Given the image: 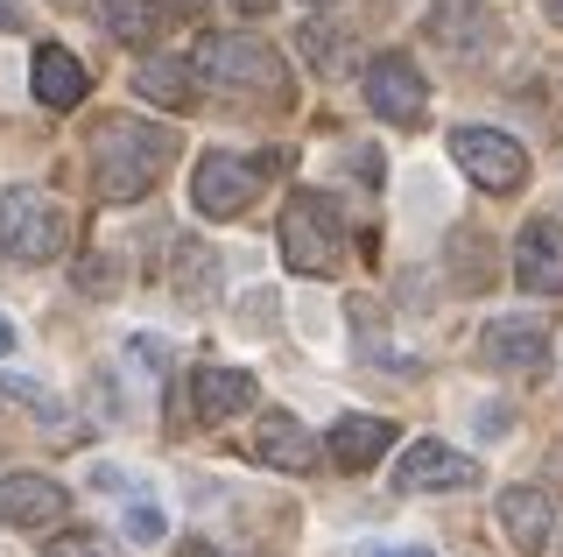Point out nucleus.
Masks as SVG:
<instances>
[{
  "label": "nucleus",
  "mask_w": 563,
  "mask_h": 557,
  "mask_svg": "<svg viewBox=\"0 0 563 557\" xmlns=\"http://www.w3.org/2000/svg\"><path fill=\"white\" fill-rule=\"evenodd\" d=\"M296 50H303L310 72H324V78H345L352 72V36H345V29H331V22H303Z\"/></svg>",
  "instance_id": "aec40b11"
},
{
  "label": "nucleus",
  "mask_w": 563,
  "mask_h": 557,
  "mask_svg": "<svg viewBox=\"0 0 563 557\" xmlns=\"http://www.w3.org/2000/svg\"><path fill=\"white\" fill-rule=\"evenodd\" d=\"M542 8H550V22H556V29H563V0H542Z\"/></svg>",
  "instance_id": "c85d7f7f"
},
{
  "label": "nucleus",
  "mask_w": 563,
  "mask_h": 557,
  "mask_svg": "<svg viewBox=\"0 0 563 557\" xmlns=\"http://www.w3.org/2000/svg\"><path fill=\"white\" fill-rule=\"evenodd\" d=\"M254 459L275 466V473H310V466H317V438L296 424L289 409H261V424H254Z\"/></svg>",
  "instance_id": "f8f14e48"
},
{
  "label": "nucleus",
  "mask_w": 563,
  "mask_h": 557,
  "mask_svg": "<svg viewBox=\"0 0 563 557\" xmlns=\"http://www.w3.org/2000/svg\"><path fill=\"white\" fill-rule=\"evenodd\" d=\"M134 92L155 99V107H169V113H184L190 99H198V72H190L184 57H148V64H134Z\"/></svg>",
  "instance_id": "f3484780"
},
{
  "label": "nucleus",
  "mask_w": 563,
  "mask_h": 557,
  "mask_svg": "<svg viewBox=\"0 0 563 557\" xmlns=\"http://www.w3.org/2000/svg\"><path fill=\"white\" fill-rule=\"evenodd\" d=\"M184 557H240V550H219V544H184Z\"/></svg>",
  "instance_id": "bb28decb"
},
{
  "label": "nucleus",
  "mask_w": 563,
  "mask_h": 557,
  "mask_svg": "<svg viewBox=\"0 0 563 557\" xmlns=\"http://www.w3.org/2000/svg\"><path fill=\"white\" fill-rule=\"evenodd\" d=\"M451 163L479 190H493V198H507V190L528 184V149L515 134H500V128H457L451 134Z\"/></svg>",
  "instance_id": "423d86ee"
},
{
  "label": "nucleus",
  "mask_w": 563,
  "mask_h": 557,
  "mask_svg": "<svg viewBox=\"0 0 563 557\" xmlns=\"http://www.w3.org/2000/svg\"><path fill=\"white\" fill-rule=\"evenodd\" d=\"M254 374L246 368H198L190 374V416L198 424H225V416H240V409H254Z\"/></svg>",
  "instance_id": "ddd939ff"
},
{
  "label": "nucleus",
  "mask_w": 563,
  "mask_h": 557,
  "mask_svg": "<svg viewBox=\"0 0 563 557\" xmlns=\"http://www.w3.org/2000/svg\"><path fill=\"white\" fill-rule=\"evenodd\" d=\"M85 92H92V72H85L64 43H43V50H35V99H43L49 113L85 107Z\"/></svg>",
  "instance_id": "2eb2a0df"
},
{
  "label": "nucleus",
  "mask_w": 563,
  "mask_h": 557,
  "mask_svg": "<svg viewBox=\"0 0 563 557\" xmlns=\"http://www.w3.org/2000/svg\"><path fill=\"white\" fill-rule=\"evenodd\" d=\"M198 78L211 92H233V99H289V64L282 50H268L261 36H240V29H219V36L198 43Z\"/></svg>",
  "instance_id": "f03ea898"
},
{
  "label": "nucleus",
  "mask_w": 563,
  "mask_h": 557,
  "mask_svg": "<svg viewBox=\"0 0 563 557\" xmlns=\"http://www.w3.org/2000/svg\"><path fill=\"white\" fill-rule=\"evenodd\" d=\"M14 346H22V332H14V325H8V318H0V360H8V353H14Z\"/></svg>",
  "instance_id": "a878e982"
},
{
  "label": "nucleus",
  "mask_w": 563,
  "mask_h": 557,
  "mask_svg": "<svg viewBox=\"0 0 563 557\" xmlns=\"http://www.w3.org/2000/svg\"><path fill=\"white\" fill-rule=\"evenodd\" d=\"M92 177H99V190L113 205H128V198H148L155 190V177L176 163V134L169 128H155V120H99L92 128Z\"/></svg>",
  "instance_id": "f257e3e1"
},
{
  "label": "nucleus",
  "mask_w": 563,
  "mask_h": 557,
  "mask_svg": "<svg viewBox=\"0 0 563 557\" xmlns=\"http://www.w3.org/2000/svg\"><path fill=\"white\" fill-rule=\"evenodd\" d=\"M366 107L380 120H395V128H416L422 107H430V85L409 57H374L366 64Z\"/></svg>",
  "instance_id": "6e6552de"
},
{
  "label": "nucleus",
  "mask_w": 563,
  "mask_h": 557,
  "mask_svg": "<svg viewBox=\"0 0 563 557\" xmlns=\"http://www.w3.org/2000/svg\"><path fill=\"white\" fill-rule=\"evenodd\" d=\"M29 22V0H0V29H22Z\"/></svg>",
  "instance_id": "b1692460"
},
{
  "label": "nucleus",
  "mask_w": 563,
  "mask_h": 557,
  "mask_svg": "<svg viewBox=\"0 0 563 557\" xmlns=\"http://www.w3.org/2000/svg\"><path fill=\"white\" fill-rule=\"evenodd\" d=\"M324 451H331V466H345V473H366L374 459L395 451V424H387V416H339Z\"/></svg>",
  "instance_id": "4468645a"
},
{
  "label": "nucleus",
  "mask_w": 563,
  "mask_h": 557,
  "mask_svg": "<svg viewBox=\"0 0 563 557\" xmlns=\"http://www.w3.org/2000/svg\"><path fill=\"white\" fill-rule=\"evenodd\" d=\"M275 155H240V149H205L198 170H190V205H198L205 219H240L246 205L261 198V184H268Z\"/></svg>",
  "instance_id": "39448f33"
},
{
  "label": "nucleus",
  "mask_w": 563,
  "mask_h": 557,
  "mask_svg": "<svg viewBox=\"0 0 563 557\" xmlns=\"http://www.w3.org/2000/svg\"><path fill=\"white\" fill-rule=\"evenodd\" d=\"M282 261L296 275H339L345 269V212L324 190H296L282 212Z\"/></svg>",
  "instance_id": "7ed1b4c3"
},
{
  "label": "nucleus",
  "mask_w": 563,
  "mask_h": 557,
  "mask_svg": "<svg viewBox=\"0 0 563 557\" xmlns=\"http://www.w3.org/2000/svg\"><path fill=\"white\" fill-rule=\"evenodd\" d=\"M120 529H128V544H163L169 522H163V509H155V501H134V509L120 515Z\"/></svg>",
  "instance_id": "4be33fe9"
},
{
  "label": "nucleus",
  "mask_w": 563,
  "mask_h": 557,
  "mask_svg": "<svg viewBox=\"0 0 563 557\" xmlns=\"http://www.w3.org/2000/svg\"><path fill=\"white\" fill-rule=\"evenodd\" d=\"M479 353H486V368L536 381L542 368H550V332H542L536 318H493L486 339H479Z\"/></svg>",
  "instance_id": "1a4fd4ad"
},
{
  "label": "nucleus",
  "mask_w": 563,
  "mask_h": 557,
  "mask_svg": "<svg viewBox=\"0 0 563 557\" xmlns=\"http://www.w3.org/2000/svg\"><path fill=\"white\" fill-rule=\"evenodd\" d=\"M500 529H507V544L536 557L542 544H550V529H556V515H550V494H536V487H507L500 494Z\"/></svg>",
  "instance_id": "dca6fc26"
},
{
  "label": "nucleus",
  "mask_w": 563,
  "mask_h": 557,
  "mask_svg": "<svg viewBox=\"0 0 563 557\" xmlns=\"http://www.w3.org/2000/svg\"><path fill=\"white\" fill-rule=\"evenodd\" d=\"M430 36L451 43V50H472V57H486L500 29H493L486 8H457V0H444V8H430Z\"/></svg>",
  "instance_id": "6ab92c4d"
},
{
  "label": "nucleus",
  "mask_w": 563,
  "mask_h": 557,
  "mask_svg": "<svg viewBox=\"0 0 563 557\" xmlns=\"http://www.w3.org/2000/svg\"><path fill=\"white\" fill-rule=\"evenodd\" d=\"M176 283H190V290H176V297L205 304V297H211V283H219V261H211L205 248H184V254H176Z\"/></svg>",
  "instance_id": "412c9836"
},
{
  "label": "nucleus",
  "mask_w": 563,
  "mask_h": 557,
  "mask_svg": "<svg viewBox=\"0 0 563 557\" xmlns=\"http://www.w3.org/2000/svg\"><path fill=\"white\" fill-rule=\"evenodd\" d=\"M317 8H324V0H317Z\"/></svg>",
  "instance_id": "7c9ffc66"
},
{
  "label": "nucleus",
  "mask_w": 563,
  "mask_h": 557,
  "mask_svg": "<svg viewBox=\"0 0 563 557\" xmlns=\"http://www.w3.org/2000/svg\"><path fill=\"white\" fill-rule=\"evenodd\" d=\"M43 557H120V550L106 544V536H92V529H70V536H49Z\"/></svg>",
  "instance_id": "5701e85b"
},
{
  "label": "nucleus",
  "mask_w": 563,
  "mask_h": 557,
  "mask_svg": "<svg viewBox=\"0 0 563 557\" xmlns=\"http://www.w3.org/2000/svg\"><path fill=\"white\" fill-rule=\"evenodd\" d=\"M70 248V212L43 184H14L0 198V254L8 261H57Z\"/></svg>",
  "instance_id": "20e7f679"
},
{
  "label": "nucleus",
  "mask_w": 563,
  "mask_h": 557,
  "mask_svg": "<svg viewBox=\"0 0 563 557\" xmlns=\"http://www.w3.org/2000/svg\"><path fill=\"white\" fill-rule=\"evenodd\" d=\"M275 8V0H240V14H268Z\"/></svg>",
  "instance_id": "cd10ccee"
},
{
  "label": "nucleus",
  "mask_w": 563,
  "mask_h": 557,
  "mask_svg": "<svg viewBox=\"0 0 563 557\" xmlns=\"http://www.w3.org/2000/svg\"><path fill=\"white\" fill-rule=\"evenodd\" d=\"M515 275L536 297H563V226L556 219H528L515 233Z\"/></svg>",
  "instance_id": "9b49d317"
},
{
  "label": "nucleus",
  "mask_w": 563,
  "mask_h": 557,
  "mask_svg": "<svg viewBox=\"0 0 563 557\" xmlns=\"http://www.w3.org/2000/svg\"><path fill=\"white\" fill-rule=\"evenodd\" d=\"M472 480H479V466L444 438H416L395 459V494H451V487H472Z\"/></svg>",
  "instance_id": "0eeeda50"
},
{
  "label": "nucleus",
  "mask_w": 563,
  "mask_h": 557,
  "mask_svg": "<svg viewBox=\"0 0 563 557\" xmlns=\"http://www.w3.org/2000/svg\"><path fill=\"white\" fill-rule=\"evenodd\" d=\"M92 14H99L106 36L128 43V50H148L163 36V8H155V0H92Z\"/></svg>",
  "instance_id": "a211bd4d"
},
{
  "label": "nucleus",
  "mask_w": 563,
  "mask_h": 557,
  "mask_svg": "<svg viewBox=\"0 0 563 557\" xmlns=\"http://www.w3.org/2000/svg\"><path fill=\"white\" fill-rule=\"evenodd\" d=\"M70 515V494L43 473H8L0 480V522L8 529H57Z\"/></svg>",
  "instance_id": "9d476101"
},
{
  "label": "nucleus",
  "mask_w": 563,
  "mask_h": 557,
  "mask_svg": "<svg viewBox=\"0 0 563 557\" xmlns=\"http://www.w3.org/2000/svg\"><path fill=\"white\" fill-rule=\"evenodd\" d=\"M366 557H437L430 544H401V550H366Z\"/></svg>",
  "instance_id": "393cba45"
},
{
  "label": "nucleus",
  "mask_w": 563,
  "mask_h": 557,
  "mask_svg": "<svg viewBox=\"0 0 563 557\" xmlns=\"http://www.w3.org/2000/svg\"><path fill=\"white\" fill-rule=\"evenodd\" d=\"M176 8H184V14H198V8H205V0H176Z\"/></svg>",
  "instance_id": "c756f323"
}]
</instances>
